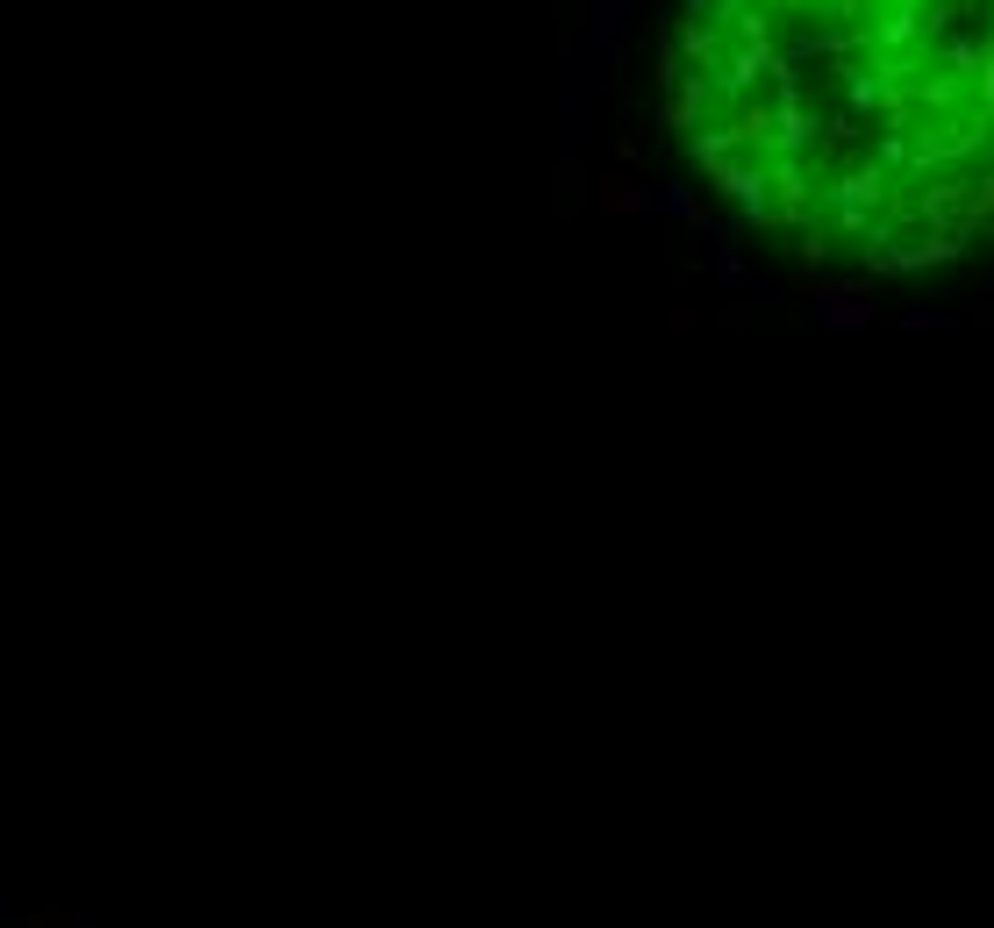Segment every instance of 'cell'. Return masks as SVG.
Segmentation results:
<instances>
[{"label": "cell", "mask_w": 994, "mask_h": 928, "mask_svg": "<svg viewBox=\"0 0 994 928\" xmlns=\"http://www.w3.org/2000/svg\"><path fill=\"white\" fill-rule=\"evenodd\" d=\"M586 193H594L601 215H644V186L630 179V164H594V179H586Z\"/></svg>", "instance_id": "obj_2"}, {"label": "cell", "mask_w": 994, "mask_h": 928, "mask_svg": "<svg viewBox=\"0 0 994 928\" xmlns=\"http://www.w3.org/2000/svg\"><path fill=\"white\" fill-rule=\"evenodd\" d=\"M808 300H816V322L823 329H837V337H858V329H873V286H837V279H816L808 286Z\"/></svg>", "instance_id": "obj_1"}, {"label": "cell", "mask_w": 994, "mask_h": 928, "mask_svg": "<svg viewBox=\"0 0 994 928\" xmlns=\"http://www.w3.org/2000/svg\"><path fill=\"white\" fill-rule=\"evenodd\" d=\"M981 230H994V164L987 172H966V207H959V236H981Z\"/></svg>", "instance_id": "obj_3"}, {"label": "cell", "mask_w": 994, "mask_h": 928, "mask_svg": "<svg viewBox=\"0 0 994 928\" xmlns=\"http://www.w3.org/2000/svg\"><path fill=\"white\" fill-rule=\"evenodd\" d=\"M909 329H916V337H923V329H944V314L938 308H909Z\"/></svg>", "instance_id": "obj_6"}, {"label": "cell", "mask_w": 994, "mask_h": 928, "mask_svg": "<svg viewBox=\"0 0 994 928\" xmlns=\"http://www.w3.org/2000/svg\"><path fill=\"white\" fill-rule=\"evenodd\" d=\"M666 322H673V329H680V337H687V329H701V308H695V300H680V308H673Z\"/></svg>", "instance_id": "obj_5"}, {"label": "cell", "mask_w": 994, "mask_h": 928, "mask_svg": "<svg viewBox=\"0 0 994 928\" xmlns=\"http://www.w3.org/2000/svg\"><path fill=\"white\" fill-rule=\"evenodd\" d=\"M887 0H823V14H837V29H852V36H866L873 22H880Z\"/></svg>", "instance_id": "obj_4"}]
</instances>
